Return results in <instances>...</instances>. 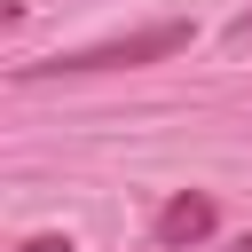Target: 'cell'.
<instances>
[{
  "mask_svg": "<svg viewBox=\"0 0 252 252\" xmlns=\"http://www.w3.org/2000/svg\"><path fill=\"white\" fill-rule=\"evenodd\" d=\"M213 220H220V213H213V197H205V189H181V197H165V205H158L150 236H158L165 252H189V244H205V236H213Z\"/></svg>",
  "mask_w": 252,
  "mask_h": 252,
  "instance_id": "cell-2",
  "label": "cell"
},
{
  "mask_svg": "<svg viewBox=\"0 0 252 252\" xmlns=\"http://www.w3.org/2000/svg\"><path fill=\"white\" fill-rule=\"evenodd\" d=\"M236 252H252V236H244V244H236Z\"/></svg>",
  "mask_w": 252,
  "mask_h": 252,
  "instance_id": "cell-4",
  "label": "cell"
},
{
  "mask_svg": "<svg viewBox=\"0 0 252 252\" xmlns=\"http://www.w3.org/2000/svg\"><path fill=\"white\" fill-rule=\"evenodd\" d=\"M236 32H252V16H244V24H236Z\"/></svg>",
  "mask_w": 252,
  "mask_h": 252,
  "instance_id": "cell-5",
  "label": "cell"
},
{
  "mask_svg": "<svg viewBox=\"0 0 252 252\" xmlns=\"http://www.w3.org/2000/svg\"><path fill=\"white\" fill-rule=\"evenodd\" d=\"M24 252H79L71 236H24Z\"/></svg>",
  "mask_w": 252,
  "mask_h": 252,
  "instance_id": "cell-3",
  "label": "cell"
},
{
  "mask_svg": "<svg viewBox=\"0 0 252 252\" xmlns=\"http://www.w3.org/2000/svg\"><path fill=\"white\" fill-rule=\"evenodd\" d=\"M189 47V16H165V24H142L126 39H94V47H71V55H47V63H24L16 79H87V71H134V63H165Z\"/></svg>",
  "mask_w": 252,
  "mask_h": 252,
  "instance_id": "cell-1",
  "label": "cell"
}]
</instances>
